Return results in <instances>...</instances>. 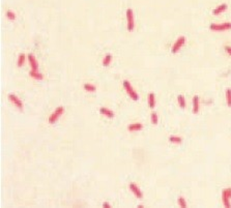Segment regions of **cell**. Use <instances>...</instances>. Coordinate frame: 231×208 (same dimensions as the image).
<instances>
[{
    "mask_svg": "<svg viewBox=\"0 0 231 208\" xmlns=\"http://www.w3.org/2000/svg\"><path fill=\"white\" fill-rule=\"evenodd\" d=\"M122 85H123V88L126 89L127 93L129 94V97H130L133 101H138L139 95H138V93L135 91L134 88L132 87V84H131L128 80H124V81L122 82Z\"/></svg>",
    "mask_w": 231,
    "mask_h": 208,
    "instance_id": "6da1fadb",
    "label": "cell"
},
{
    "mask_svg": "<svg viewBox=\"0 0 231 208\" xmlns=\"http://www.w3.org/2000/svg\"><path fill=\"white\" fill-rule=\"evenodd\" d=\"M169 141L171 143H175V144H181V143L183 142V139H181V137H177V136H170Z\"/></svg>",
    "mask_w": 231,
    "mask_h": 208,
    "instance_id": "ffe728a7",
    "label": "cell"
},
{
    "mask_svg": "<svg viewBox=\"0 0 231 208\" xmlns=\"http://www.w3.org/2000/svg\"><path fill=\"white\" fill-rule=\"evenodd\" d=\"M63 112H64V108L62 107V106H59V107L56 108V109L54 110V112L49 116V119H48L49 123H50V124H54V123L60 118V116L63 114Z\"/></svg>",
    "mask_w": 231,
    "mask_h": 208,
    "instance_id": "7a4b0ae2",
    "label": "cell"
},
{
    "mask_svg": "<svg viewBox=\"0 0 231 208\" xmlns=\"http://www.w3.org/2000/svg\"><path fill=\"white\" fill-rule=\"evenodd\" d=\"M129 187H130L131 192L134 194L136 198H138V199H142V198H143V194H142L141 190L135 183H131L130 185H129Z\"/></svg>",
    "mask_w": 231,
    "mask_h": 208,
    "instance_id": "9c48e42d",
    "label": "cell"
},
{
    "mask_svg": "<svg viewBox=\"0 0 231 208\" xmlns=\"http://www.w3.org/2000/svg\"><path fill=\"white\" fill-rule=\"evenodd\" d=\"M177 102H178L179 107H181V109H185L186 106H187V103H186L185 97H183V95H181V94H179L178 97H177Z\"/></svg>",
    "mask_w": 231,
    "mask_h": 208,
    "instance_id": "d6986e66",
    "label": "cell"
},
{
    "mask_svg": "<svg viewBox=\"0 0 231 208\" xmlns=\"http://www.w3.org/2000/svg\"><path fill=\"white\" fill-rule=\"evenodd\" d=\"M127 22H128V31L132 32L134 30V27H135V20H134V13H133V9H127Z\"/></svg>",
    "mask_w": 231,
    "mask_h": 208,
    "instance_id": "3957f363",
    "label": "cell"
},
{
    "mask_svg": "<svg viewBox=\"0 0 231 208\" xmlns=\"http://www.w3.org/2000/svg\"><path fill=\"white\" fill-rule=\"evenodd\" d=\"M230 199H231V187H228V188H225V190H223V192H222V201H223V205H224L225 207H227V208L231 207Z\"/></svg>",
    "mask_w": 231,
    "mask_h": 208,
    "instance_id": "5b68a950",
    "label": "cell"
},
{
    "mask_svg": "<svg viewBox=\"0 0 231 208\" xmlns=\"http://www.w3.org/2000/svg\"><path fill=\"white\" fill-rule=\"evenodd\" d=\"M27 59H28L29 62V65H30L31 70H38V63L36 61V58L34 57V55L33 54H28L27 55Z\"/></svg>",
    "mask_w": 231,
    "mask_h": 208,
    "instance_id": "ba28073f",
    "label": "cell"
},
{
    "mask_svg": "<svg viewBox=\"0 0 231 208\" xmlns=\"http://www.w3.org/2000/svg\"><path fill=\"white\" fill-rule=\"evenodd\" d=\"M227 7H228V5H227L226 3H222V4L218 5V6H217L216 9H214V11H213V13H214L215 16L220 15V13H222L223 11H226Z\"/></svg>",
    "mask_w": 231,
    "mask_h": 208,
    "instance_id": "7c38bea8",
    "label": "cell"
},
{
    "mask_svg": "<svg viewBox=\"0 0 231 208\" xmlns=\"http://www.w3.org/2000/svg\"><path fill=\"white\" fill-rule=\"evenodd\" d=\"M226 102L227 106L231 108V88H227L226 89Z\"/></svg>",
    "mask_w": 231,
    "mask_h": 208,
    "instance_id": "44dd1931",
    "label": "cell"
},
{
    "mask_svg": "<svg viewBox=\"0 0 231 208\" xmlns=\"http://www.w3.org/2000/svg\"><path fill=\"white\" fill-rule=\"evenodd\" d=\"M25 60H26V55H25L24 53H21V54H19V56H18V60H17L18 67H21V66H23Z\"/></svg>",
    "mask_w": 231,
    "mask_h": 208,
    "instance_id": "2e32d148",
    "label": "cell"
},
{
    "mask_svg": "<svg viewBox=\"0 0 231 208\" xmlns=\"http://www.w3.org/2000/svg\"><path fill=\"white\" fill-rule=\"evenodd\" d=\"M142 128H143V124H142V123H139V122L132 123V124H130L128 126L129 131H141Z\"/></svg>",
    "mask_w": 231,
    "mask_h": 208,
    "instance_id": "4fadbf2b",
    "label": "cell"
},
{
    "mask_svg": "<svg viewBox=\"0 0 231 208\" xmlns=\"http://www.w3.org/2000/svg\"><path fill=\"white\" fill-rule=\"evenodd\" d=\"M150 120H151V123L154 125L158 124V121H159V117L158 115H156V113H154V112H152L151 115H150Z\"/></svg>",
    "mask_w": 231,
    "mask_h": 208,
    "instance_id": "603a6c76",
    "label": "cell"
},
{
    "mask_svg": "<svg viewBox=\"0 0 231 208\" xmlns=\"http://www.w3.org/2000/svg\"><path fill=\"white\" fill-rule=\"evenodd\" d=\"M29 76H30L31 78H33V79L38 80V81H40V80H43L44 79V76H43V74H41L38 70H30V72H29Z\"/></svg>",
    "mask_w": 231,
    "mask_h": 208,
    "instance_id": "5bb4252c",
    "label": "cell"
},
{
    "mask_svg": "<svg viewBox=\"0 0 231 208\" xmlns=\"http://www.w3.org/2000/svg\"><path fill=\"white\" fill-rule=\"evenodd\" d=\"M111 61H112V55L107 54L105 57L103 58V61H102V63H103L104 66H109V65H110V63H111Z\"/></svg>",
    "mask_w": 231,
    "mask_h": 208,
    "instance_id": "ac0fdd59",
    "label": "cell"
},
{
    "mask_svg": "<svg viewBox=\"0 0 231 208\" xmlns=\"http://www.w3.org/2000/svg\"><path fill=\"white\" fill-rule=\"evenodd\" d=\"M5 16H6V18L9 19V20H11V21L16 20V13H14V11H6Z\"/></svg>",
    "mask_w": 231,
    "mask_h": 208,
    "instance_id": "7402d4cb",
    "label": "cell"
},
{
    "mask_svg": "<svg viewBox=\"0 0 231 208\" xmlns=\"http://www.w3.org/2000/svg\"><path fill=\"white\" fill-rule=\"evenodd\" d=\"M209 28L213 31H227L231 29V23L225 22V23H220V24H210Z\"/></svg>",
    "mask_w": 231,
    "mask_h": 208,
    "instance_id": "277c9868",
    "label": "cell"
},
{
    "mask_svg": "<svg viewBox=\"0 0 231 208\" xmlns=\"http://www.w3.org/2000/svg\"><path fill=\"white\" fill-rule=\"evenodd\" d=\"M198 95H195L193 97V113L194 114H198L199 110H200V101H199Z\"/></svg>",
    "mask_w": 231,
    "mask_h": 208,
    "instance_id": "30bf717a",
    "label": "cell"
},
{
    "mask_svg": "<svg viewBox=\"0 0 231 208\" xmlns=\"http://www.w3.org/2000/svg\"><path fill=\"white\" fill-rule=\"evenodd\" d=\"M225 51H226V52L228 53V54L231 56V47H229V46H226V47H225Z\"/></svg>",
    "mask_w": 231,
    "mask_h": 208,
    "instance_id": "d4e9b609",
    "label": "cell"
},
{
    "mask_svg": "<svg viewBox=\"0 0 231 208\" xmlns=\"http://www.w3.org/2000/svg\"><path fill=\"white\" fill-rule=\"evenodd\" d=\"M9 99L16 108H18L19 110H21V111H22V110H23V103H22V101H21V99H19L17 95H16V94H9Z\"/></svg>",
    "mask_w": 231,
    "mask_h": 208,
    "instance_id": "52a82bcc",
    "label": "cell"
},
{
    "mask_svg": "<svg viewBox=\"0 0 231 208\" xmlns=\"http://www.w3.org/2000/svg\"><path fill=\"white\" fill-rule=\"evenodd\" d=\"M185 44H186V37L185 36H179L178 38L176 40V42L173 44V46H172L171 52L173 53V54L177 53L181 49V47H183V45Z\"/></svg>",
    "mask_w": 231,
    "mask_h": 208,
    "instance_id": "8992f818",
    "label": "cell"
},
{
    "mask_svg": "<svg viewBox=\"0 0 231 208\" xmlns=\"http://www.w3.org/2000/svg\"><path fill=\"white\" fill-rule=\"evenodd\" d=\"M100 113H101L102 115H104V116H106L107 118H110V119L115 116L114 112L111 111V110L108 109V108H105V107H102L101 109H100Z\"/></svg>",
    "mask_w": 231,
    "mask_h": 208,
    "instance_id": "8fae6325",
    "label": "cell"
},
{
    "mask_svg": "<svg viewBox=\"0 0 231 208\" xmlns=\"http://www.w3.org/2000/svg\"><path fill=\"white\" fill-rule=\"evenodd\" d=\"M103 207H105V208H110L111 205H110V203H108V202H104V203H103Z\"/></svg>",
    "mask_w": 231,
    "mask_h": 208,
    "instance_id": "484cf974",
    "label": "cell"
},
{
    "mask_svg": "<svg viewBox=\"0 0 231 208\" xmlns=\"http://www.w3.org/2000/svg\"><path fill=\"white\" fill-rule=\"evenodd\" d=\"M84 90L87 92H95L97 91V86L93 85V84H90V83H85L83 86Z\"/></svg>",
    "mask_w": 231,
    "mask_h": 208,
    "instance_id": "e0dca14e",
    "label": "cell"
},
{
    "mask_svg": "<svg viewBox=\"0 0 231 208\" xmlns=\"http://www.w3.org/2000/svg\"><path fill=\"white\" fill-rule=\"evenodd\" d=\"M148 106H149L150 109H154V107H156V95H154V93H149L148 94Z\"/></svg>",
    "mask_w": 231,
    "mask_h": 208,
    "instance_id": "9a60e30c",
    "label": "cell"
},
{
    "mask_svg": "<svg viewBox=\"0 0 231 208\" xmlns=\"http://www.w3.org/2000/svg\"><path fill=\"white\" fill-rule=\"evenodd\" d=\"M177 203H178V206H181V207H187V202H186V199L183 197H179L178 200H177Z\"/></svg>",
    "mask_w": 231,
    "mask_h": 208,
    "instance_id": "cb8c5ba5",
    "label": "cell"
}]
</instances>
